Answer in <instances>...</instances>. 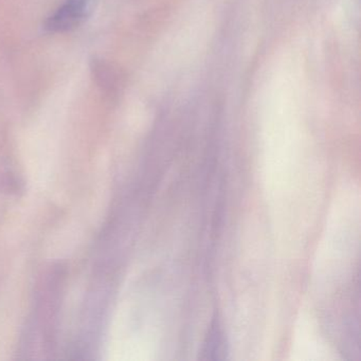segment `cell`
Segmentation results:
<instances>
[{
  "mask_svg": "<svg viewBox=\"0 0 361 361\" xmlns=\"http://www.w3.org/2000/svg\"><path fill=\"white\" fill-rule=\"evenodd\" d=\"M94 0H66L46 20L45 28L50 32H66L81 25L90 16Z\"/></svg>",
  "mask_w": 361,
  "mask_h": 361,
  "instance_id": "cell-1",
  "label": "cell"
}]
</instances>
